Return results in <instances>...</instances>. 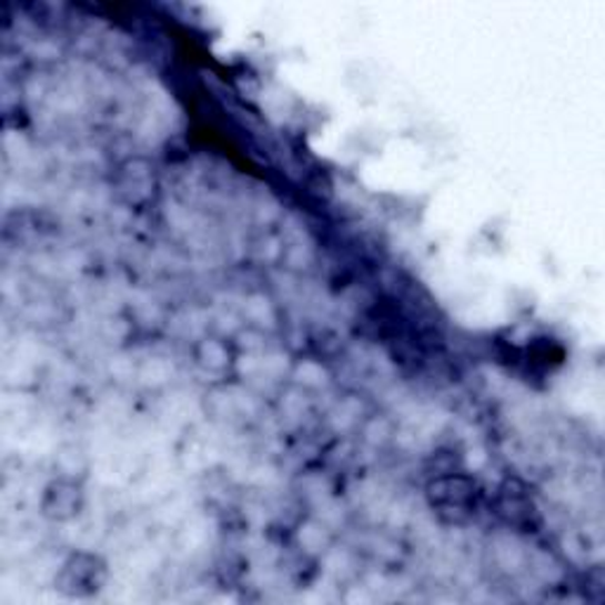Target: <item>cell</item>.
Returning <instances> with one entry per match:
<instances>
[{"label": "cell", "mask_w": 605, "mask_h": 605, "mask_svg": "<svg viewBox=\"0 0 605 605\" xmlns=\"http://www.w3.org/2000/svg\"><path fill=\"white\" fill-rule=\"evenodd\" d=\"M107 577L104 565L95 556H73L60 575L58 589L67 596H90L102 589Z\"/></svg>", "instance_id": "1"}]
</instances>
